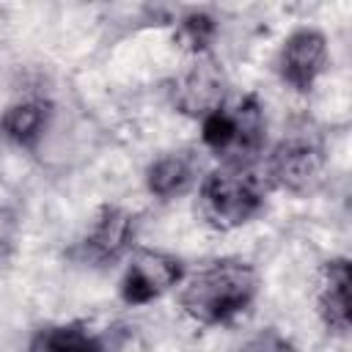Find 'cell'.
Here are the masks:
<instances>
[{"instance_id":"cell-1","label":"cell","mask_w":352,"mask_h":352,"mask_svg":"<svg viewBox=\"0 0 352 352\" xmlns=\"http://www.w3.org/2000/svg\"><path fill=\"white\" fill-rule=\"evenodd\" d=\"M182 311L204 327L234 324L258 297V272L242 258H214L179 283Z\"/></svg>"},{"instance_id":"cell-2","label":"cell","mask_w":352,"mask_h":352,"mask_svg":"<svg viewBox=\"0 0 352 352\" xmlns=\"http://www.w3.org/2000/svg\"><path fill=\"white\" fill-rule=\"evenodd\" d=\"M272 192L264 162H220L201 179L198 214L214 231H234L250 223Z\"/></svg>"},{"instance_id":"cell-3","label":"cell","mask_w":352,"mask_h":352,"mask_svg":"<svg viewBox=\"0 0 352 352\" xmlns=\"http://www.w3.org/2000/svg\"><path fill=\"white\" fill-rule=\"evenodd\" d=\"M267 140V116L256 94L228 96L201 118V143L220 162H256Z\"/></svg>"},{"instance_id":"cell-4","label":"cell","mask_w":352,"mask_h":352,"mask_svg":"<svg viewBox=\"0 0 352 352\" xmlns=\"http://www.w3.org/2000/svg\"><path fill=\"white\" fill-rule=\"evenodd\" d=\"M261 162L272 190L308 195L319 187L324 176V165H327L324 135L311 118H297L289 124L283 138Z\"/></svg>"},{"instance_id":"cell-5","label":"cell","mask_w":352,"mask_h":352,"mask_svg":"<svg viewBox=\"0 0 352 352\" xmlns=\"http://www.w3.org/2000/svg\"><path fill=\"white\" fill-rule=\"evenodd\" d=\"M184 264L182 258L165 253V250H135L124 267L118 294L126 305H148L176 289L184 280Z\"/></svg>"},{"instance_id":"cell-6","label":"cell","mask_w":352,"mask_h":352,"mask_svg":"<svg viewBox=\"0 0 352 352\" xmlns=\"http://www.w3.org/2000/svg\"><path fill=\"white\" fill-rule=\"evenodd\" d=\"M330 52L327 38L316 28H297L292 30L278 52V77L283 85H289L294 94H308L316 80L327 72Z\"/></svg>"},{"instance_id":"cell-7","label":"cell","mask_w":352,"mask_h":352,"mask_svg":"<svg viewBox=\"0 0 352 352\" xmlns=\"http://www.w3.org/2000/svg\"><path fill=\"white\" fill-rule=\"evenodd\" d=\"M228 99L226 94V74L223 66L206 52L195 55L192 63L173 80L170 85V102L179 113L190 118H204L214 107H220Z\"/></svg>"},{"instance_id":"cell-8","label":"cell","mask_w":352,"mask_h":352,"mask_svg":"<svg viewBox=\"0 0 352 352\" xmlns=\"http://www.w3.org/2000/svg\"><path fill=\"white\" fill-rule=\"evenodd\" d=\"M135 231H138V223H135V214L129 209L116 206V204H104L96 212L85 236L80 239L77 253L82 261H88L94 267L113 264L132 248Z\"/></svg>"},{"instance_id":"cell-9","label":"cell","mask_w":352,"mask_h":352,"mask_svg":"<svg viewBox=\"0 0 352 352\" xmlns=\"http://www.w3.org/2000/svg\"><path fill=\"white\" fill-rule=\"evenodd\" d=\"M349 286L352 270L346 258H330L322 264L316 278V311L324 327L336 336L349 333Z\"/></svg>"},{"instance_id":"cell-10","label":"cell","mask_w":352,"mask_h":352,"mask_svg":"<svg viewBox=\"0 0 352 352\" xmlns=\"http://www.w3.org/2000/svg\"><path fill=\"white\" fill-rule=\"evenodd\" d=\"M195 182H198V160L192 151L160 154L146 168V190L160 201L184 195Z\"/></svg>"},{"instance_id":"cell-11","label":"cell","mask_w":352,"mask_h":352,"mask_svg":"<svg viewBox=\"0 0 352 352\" xmlns=\"http://www.w3.org/2000/svg\"><path fill=\"white\" fill-rule=\"evenodd\" d=\"M50 116H52V104L44 99H22L14 102L3 110L0 116V132L6 140H11L14 146L22 148H33L47 126H50Z\"/></svg>"},{"instance_id":"cell-12","label":"cell","mask_w":352,"mask_h":352,"mask_svg":"<svg viewBox=\"0 0 352 352\" xmlns=\"http://www.w3.org/2000/svg\"><path fill=\"white\" fill-rule=\"evenodd\" d=\"M28 352H110V344L82 322H69L41 327L30 338Z\"/></svg>"},{"instance_id":"cell-13","label":"cell","mask_w":352,"mask_h":352,"mask_svg":"<svg viewBox=\"0 0 352 352\" xmlns=\"http://www.w3.org/2000/svg\"><path fill=\"white\" fill-rule=\"evenodd\" d=\"M214 36H217V22L206 11H190L173 28L176 44L184 52H190L192 58L195 55H206L209 47H212V41H214Z\"/></svg>"},{"instance_id":"cell-14","label":"cell","mask_w":352,"mask_h":352,"mask_svg":"<svg viewBox=\"0 0 352 352\" xmlns=\"http://www.w3.org/2000/svg\"><path fill=\"white\" fill-rule=\"evenodd\" d=\"M236 352H297V346L275 327H267V330L253 333Z\"/></svg>"},{"instance_id":"cell-15","label":"cell","mask_w":352,"mask_h":352,"mask_svg":"<svg viewBox=\"0 0 352 352\" xmlns=\"http://www.w3.org/2000/svg\"><path fill=\"white\" fill-rule=\"evenodd\" d=\"M16 228H19L16 214H14L11 209L0 206V258H6V256L11 253L14 239H16Z\"/></svg>"}]
</instances>
